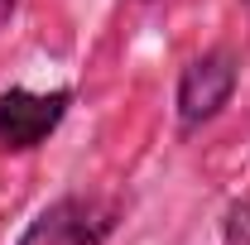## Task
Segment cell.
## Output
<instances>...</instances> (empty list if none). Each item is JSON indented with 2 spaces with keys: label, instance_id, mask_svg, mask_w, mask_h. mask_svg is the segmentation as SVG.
<instances>
[{
  "label": "cell",
  "instance_id": "obj_3",
  "mask_svg": "<svg viewBox=\"0 0 250 245\" xmlns=\"http://www.w3.org/2000/svg\"><path fill=\"white\" fill-rule=\"evenodd\" d=\"M67 106H72V92L67 87H53V92L10 87V92H0V149L24 154L34 144H43L62 125Z\"/></svg>",
  "mask_w": 250,
  "mask_h": 245
},
{
  "label": "cell",
  "instance_id": "obj_4",
  "mask_svg": "<svg viewBox=\"0 0 250 245\" xmlns=\"http://www.w3.org/2000/svg\"><path fill=\"white\" fill-rule=\"evenodd\" d=\"M221 245H250V197L226 207V216H221Z\"/></svg>",
  "mask_w": 250,
  "mask_h": 245
},
{
  "label": "cell",
  "instance_id": "obj_6",
  "mask_svg": "<svg viewBox=\"0 0 250 245\" xmlns=\"http://www.w3.org/2000/svg\"><path fill=\"white\" fill-rule=\"evenodd\" d=\"M241 5H246V15H250V0H241Z\"/></svg>",
  "mask_w": 250,
  "mask_h": 245
},
{
  "label": "cell",
  "instance_id": "obj_5",
  "mask_svg": "<svg viewBox=\"0 0 250 245\" xmlns=\"http://www.w3.org/2000/svg\"><path fill=\"white\" fill-rule=\"evenodd\" d=\"M15 5H20V0H0V29L10 24V15H15Z\"/></svg>",
  "mask_w": 250,
  "mask_h": 245
},
{
  "label": "cell",
  "instance_id": "obj_1",
  "mask_svg": "<svg viewBox=\"0 0 250 245\" xmlns=\"http://www.w3.org/2000/svg\"><path fill=\"white\" fill-rule=\"evenodd\" d=\"M121 226V202L101 192H62L24 226L15 245H106Z\"/></svg>",
  "mask_w": 250,
  "mask_h": 245
},
{
  "label": "cell",
  "instance_id": "obj_2",
  "mask_svg": "<svg viewBox=\"0 0 250 245\" xmlns=\"http://www.w3.org/2000/svg\"><path fill=\"white\" fill-rule=\"evenodd\" d=\"M236 77H241V62L231 48H207L183 67L178 77V92H173V106H178V130H197L212 116H221V106L236 92Z\"/></svg>",
  "mask_w": 250,
  "mask_h": 245
}]
</instances>
